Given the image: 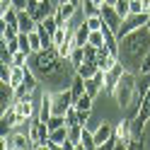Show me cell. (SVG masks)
<instances>
[{
  "instance_id": "6da1fadb",
  "label": "cell",
  "mask_w": 150,
  "mask_h": 150,
  "mask_svg": "<svg viewBox=\"0 0 150 150\" xmlns=\"http://www.w3.org/2000/svg\"><path fill=\"white\" fill-rule=\"evenodd\" d=\"M29 68L36 73V78L46 85H51V90H63V87H70L73 78L78 75L75 65L63 58L58 53L56 46L51 49H41L29 56Z\"/></svg>"
},
{
  "instance_id": "7a4b0ae2",
  "label": "cell",
  "mask_w": 150,
  "mask_h": 150,
  "mask_svg": "<svg viewBox=\"0 0 150 150\" xmlns=\"http://www.w3.org/2000/svg\"><path fill=\"white\" fill-rule=\"evenodd\" d=\"M150 51V32L148 27H140V29L126 34L124 39H119V61L124 63L126 70H136L140 68L143 58Z\"/></svg>"
},
{
  "instance_id": "3957f363",
  "label": "cell",
  "mask_w": 150,
  "mask_h": 150,
  "mask_svg": "<svg viewBox=\"0 0 150 150\" xmlns=\"http://www.w3.org/2000/svg\"><path fill=\"white\" fill-rule=\"evenodd\" d=\"M133 97H136V73L124 70V75L119 78V85H116V92H114V99H116V104L121 107V111H126L128 104L133 102Z\"/></svg>"
},
{
  "instance_id": "277c9868",
  "label": "cell",
  "mask_w": 150,
  "mask_h": 150,
  "mask_svg": "<svg viewBox=\"0 0 150 150\" xmlns=\"http://www.w3.org/2000/svg\"><path fill=\"white\" fill-rule=\"evenodd\" d=\"M148 20H150V12H138V15H128L126 20L121 22V27L116 29V36H119V39H124L126 34H131V32L140 29V27H145V24H148Z\"/></svg>"
},
{
  "instance_id": "5b68a950",
  "label": "cell",
  "mask_w": 150,
  "mask_h": 150,
  "mask_svg": "<svg viewBox=\"0 0 150 150\" xmlns=\"http://www.w3.org/2000/svg\"><path fill=\"white\" fill-rule=\"evenodd\" d=\"M29 136H32L34 148H46V140L51 138V128H49V124H46V121H41L39 116H36V119H32Z\"/></svg>"
},
{
  "instance_id": "8992f818",
  "label": "cell",
  "mask_w": 150,
  "mask_h": 150,
  "mask_svg": "<svg viewBox=\"0 0 150 150\" xmlns=\"http://www.w3.org/2000/svg\"><path fill=\"white\" fill-rule=\"evenodd\" d=\"M114 133H116V138H119V148L126 150V148L131 145V140H133V124H131V119L124 116V119L114 126Z\"/></svg>"
},
{
  "instance_id": "52a82bcc",
  "label": "cell",
  "mask_w": 150,
  "mask_h": 150,
  "mask_svg": "<svg viewBox=\"0 0 150 150\" xmlns=\"http://www.w3.org/2000/svg\"><path fill=\"white\" fill-rule=\"evenodd\" d=\"M15 109H17V116H20V124L32 121V116H34V97H32V92L17 97L15 99Z\"/></svg>"
},
{
  "instance_id": "ba28073f",
  "label": "cell",
  "mask_w": 150,
  "mask_h": 150,
  "mask_svg": "<svg viewBox=\"0 0 150 150\" xmlns=\"http://www.w3.org/2000/svg\"><path fill=\"white\" fill-rule=\"evenodd\" d=\"M3 148L5 150H27V148H34L32 143V136L29 133H15V136H3Z\"/></svg>"
},
{
  "instance_id": "9c48e42d",
  "label": "cell",
  "mask_w": 150,
  "mask_h": 150,
  "mask_svg": "<svg viewBox=\"0 0 150 150\" xmlns=\"http://www.w3.org/2000/svg\"><path fill=\"white\" fill-rule=\"evenodd\" d=\"M99 15H102V20H104V24L107 27H111V29H119V27H121V22H124V20H121V15L116 12V7L114 5H102V10H99Z\"/></svg>"
},
{
  "instance_id": "30bf717a",
  "label": "cell",
  "mask_w": 150,
  "mask_h": 150,
  "mask_svg": "<svg viewBox=\"0 0 150 150\" xmlns=\"http://www.w3.org/2000/svg\"><path fill=\"white\" fill-rule=\"evenodd\" d=\"M78 10L80 7L73 3H56V20H58V24H68Z\"/></svg>"
},
{
  "instance_id": "8fae6325",
  "label": "cell",
  "mask_w": 150,
  "mask_h": 150,
  "mask_svg": "<svg viewBox=\"0 0 150 150\" xmlns=\"http://www.w3.org/2000/svg\"><path fill=\"white\" fill-rule=\"evenodd\" d=\"M15 99H17L15 87L10 85V82H0V109L12 107V104H15Z\"/></svg>"
},
{
  "instance_id": "7c38bea8",
  "label": "cell",
  "mask_w": 150,
  "mask_h": 150,
  "mask_svg": "<svg viewBox=\"0 0 150 150\" xmlns=\"http://www.w3.org/2000/svg\"><path fill=\"white\" fill-rule=\"evenodd\" d=\"M111 136H114V124H109V121H102V124L95 128V140H97V148H102V145H104Z\"/></svg>"
},
{
  "instance_id": "4fadbf2b",
  "label": "cell",
  "mask_w": 150,
  "mask_h": 150,
  "mask_svg": "<svg viewBox=\"0 0 150 150\" xmlns=\"http://www.w3.org/2000/svg\"><path fill=\"white\" fill-rule=\"evenodd\" d=\"M0 124H3V136L7 133V128H12V126H17V124H20V116H17V109H15V104H12V107H7V109H3Z\"/></svg>"
},
{
  "instance_id": "5bb4252c",
  "label": "cell",
  "mask_w": 150,
  "mask_h": 150,
  "mask_svg": "<svg viewBox=\"0 0 150 150\" xmlns=\"http://www.w3.org/2000/svg\"><path fill=\"white\" fill-rule=\"evenodd\" d=\"M90 32H92V29L87 27V22L82 20V22L73 29V39H75V44H78V46H85V44H87V39H90Z\"/></svg>"
},
{
  "instance_id": "9a60e30c",
  "label": "cell",
  "mask_w": 150,
  "mask_h": 150,
  "mask_svg": "<svg viewBox=\"0 0 150 150\" xmlns=\"http://www.w3.org/2000/svg\"><path fill=\"white\" fill-rule=\"evenodd\" d=\"M34 29H36V20H34L27 10H20V32L29 34V32H34Z\"/></svg>"
},
{
  "instance_id": "2e32d148",
  "label": "cell",
  "mask_w": 150,
  "mask_h": 150,
  "mask_svg": "<svg viewBox=\"0 0 150 150\" xmlns=\"http://www.w3.org/2000/svg\"><path fill=\"white\" fill-rule=\"evenodd\" d=\"M99 70V65H97V61L95 58H85V61H82V65H80V68H78V75H82V78H92V75H95Z\"/></svg>"
},
{
  "instance_id": "e0dca14e",
  "label": "cell",
  "mask_w": 150,
  "mask_h": 150,
  "mask_svg": "<svg viewBox=\"0 0 150 150\" xmlns=\"http://www.w3.org/2000/svg\"><path fill=\"white\" fill-rule=\"evenodd\" d=\"M70 92H73V97L78 99L80 95H85V78L82 75H75L73 82H70Z\"/></svg>"
},
{
  "instance_id": "ac0fdd59",
  "label": "cell",
  "mask_w": 150,
  "mask_h": 150,
  "mask_svg": "<svg viewBox=\"0 0 150 150\" xmlns=\"http://www.w3.org/2000/svg\"><path fill=\"white\" fill-rule=\"evenodd\" d=\"M92 102H95V97H90V95H87V92H85V95H80L78 99H75V102H73V104H75V107H78L80 111H92Z\"/></svg>"
},
{
  "instance_id": "d6986e66",
  "label": "cell",
  "mask_w": 150,
  "mask_h": 150,
  "mask_svg": "<svg viewBox=\"0 0 150 150\" xmlns=\"http://www.w3.org/2000/svg\"><path fill=\"white\" fill-rule=\"evenodd\" d=\"M73 65H75V70L82 65V61H85V46H75L73 49V53H70V58H68Z\"/></svg>"
},
{
  "instance_id": "ffe728a7",
  "label": "cell",
  "mask_w": 150,
  "mask_h": 150,
  "mask_svg": "<svg viewBox=\"0 0 150 150\" xmlns=\"http://www.w3.org/2000/svg\"><path fill=\"white\" fill-rule=\"evenodd\" d=\"M75 46H78V44H75V39L70 36V39L65 41V44H61V46H56V49H58V53L63 56V58H70V53H73V49H75Z\"/></svg>"
},
{
  "instance_id": "44dd1931",
  "label": "cell",
  "mask_w": 150,
  "mask_h": 150,
  "mask_svg": "<svg viewBox=\"0 0 150 150\" xmlns=\"http://www.w3.org/2000/svg\"><path fill=\"white\" fill-rule=\"evenodd\" d=\"M29 46H32V53H36V51H41L44 49V44H41V36H39V32H29Z\"/></svg>"
},
{
  "instance_id": "7402d4cb",
  "label": "cell",
  "mask_w": 150,
  "mask_h": 150,
  "mask_svg": "<svg viewBox=\"0 0 150 150\" xmlns=\"http://www.w3.org/2000/svg\"><path fill=\"white\" fill-rule=\"evenodd\" d=\"M46 124H49V128H51V131H56V128L65 126L68 121H65V116H63V114H51V119L46 121Z\"/></svg>"
},
{
  "instance_id": "603a6c76",
  "label": "cell",
  "mask_w": 150,
  "mask_h": 150,
  "mask_svg": "<svg viewBox=\"0 0 150 150\" xmlns=\"http://www.w3.org/2000/svg\"><path fill=\"white\" fill-rule=\"evenodd\" d=\"M51 140H56V143H63V140H68V124L51 131Z\"/></svg>"
},
{
  "instance_id": "cb8c5ba5",
  "label": "cell",
  "mask_w": 150,
  "mask_h": 150,
  "mask_svg": "<svg viewBox=\"0 0 150 150\" xmlns=\"http://www.w3.org/2000/svg\"><path fill=\"white\" fill-rule=\"evenodd\" d=\"M85 22H87V27H90L92 32L104 27V20H102V15H90V17H85Z\"/></svg>"
},
{
  "instance_id": "d4e9b609",
  "label": "cell",
  "mask_w": 150,
  "mask_h": 150,
  "mask_svg": "<svg viewBox=\"0 0 150 150\" xmlns=\"http://www.w3.org/2000/svg\"><path fill=\"white\" fill-rule=\"evenodd\" d=\"M87 44H92V46H104V32H102V29L90 32V39H87Z\"/></svg>"
},
{
  "instance_id": "484cf974",
  "label": "cell",
  "mask_w": 150,
  "mask_h": 150,
  "mask_svg": "<svg viewBox=\"0 0 150 150\" xmlns=\"http://www.w3.org/2000/svg\"><path fill=\"white\" fill-rule=\"evenodd\" d=\"M114 7H116V12L121 15V20H126V17L131 15V3H128V0H119Z\"/></svg>"
},
{
  "instance_id": "4316f807",
  "label": "cell",
  "mask_w": 150,
  "mask_h": 150,
  "mask_svg": "<svg viewBox=\"0 0 150 150\" xmlns=\"http://www.w3.org/2000/svg\"><path fill=\"white\" fill-rule=\"evenodd\" d=\"M12 65H29V53H27V51L12 53Z\"/></svg>"
},
{
  "instance_id": "83f0119b",
  "label": "cell",
  "mask_w": 150,
  "mask_h": 150,
  "mask_svg": "<svg viewBox=\"0 0 150 150\" xmlns=\"http://www.w3.org/2000/svg\"><path fill=\"white\" fill-rule=\"evenodd\" d=\"M78 116H80V111L75 109V104H73L68 111H65V121H68V126H70V124H80V121H78ZM80 126H82V124H80Z\"/></svg>"
},
{
  "instance_id": "f1b7e54d",
  "label": "cell",
  "mask_w": 150,
  "mask_h": 150,
  "mask_svg": "<svg viewBox=\"0 0 150 150\" xmlns=\"http://www.w3.org/2000/svg\"><path fill=\"white\" fill-rule=\"evenodd\" d=\"M17 41H20V49H22V51H27V53L32 56V46H29V34L20 32V36H17Z\"/></svg>"
},
{
  "instance_id": "f546056e",
  "label": "cell",
  "mask_w": 150,
  "mask_h": 150,
  "mask_svg": "<svg viewBox=\"0 0 150 150\" xmlns=\"http://www.w3.org/2000/svg\"><path fill=\"white\" fill-rule=\"evenodd\" d=\"M128 3H131V15L148 12V10H145V5H143V0H128Z\"/></svg>"
},
{
  "instance_id": "4dcf8cb0",
  "label": "cell",
  "mask_w": 150,
  "mask_h": 150,
  "mask_svg": "<svg viewBox=\"0 0 150 150\" xmlns=\"http://www.w3.org/2000/svg\"><path fill=\"white\" fill-rule=\"evenodd\" d=\"M114 148H119V138H116V133L111 136V138L107 140L104 145H102V150H114Z\"/></svg>"
},
{
  "instance_id": "1f68e13d",
  "label": "cell",
  "mask_w": 150,
  "mask_h": 150,
  "mask_svg": "<svg viewBox=\"0 0 150 150\" xmlns=\"http://www.w3.org/2000/svg\"><path fill=\"white\" fill-rule=\"evenodd\" d=\"M138 73H150V51H148V56L143 58V63H140V68H138Z\"/></svg>"
},
{
  "instance_id": "d6a6232c",
  "label": "cell",
  "mask_w": 150,
  "mask_h": 150,
  "mask_svg": "<svg viewBox=\"0 0 150 150\" xmlns=\"http://www.w3.org/2000/svg\"><path fill=\"white\" fill-rule=\"evenodd\" d=\"M27 5H29V0H12L15 10H27Z\"/></svg>"
},
{
  "instance_id": "836d02e7",
  "label": "cell",
  "mask_w": 150,
  "mask_h": 150,
  "mask_svg": "<svg viewBox=\"0 0 150 150\" xmlns=\"http://www.w3.org/2000/svg\"><path fill=\"white\" fill-rule=\"evenodd\" d=\"M12 7V0H0V15H5Z\"/></svg>"
},
{
  "instance_id": "e575fe53",
  "label": "cell",
  "mask_w": 150,
  "mask_h": 150,
  "mask_svg": "<svg viewBox=\"0 0 150 150\" xmlns=\"http://www.w3.org/2000/svg\"><path fill=\"white\" fill-rule=\"evenodd\" d=\"M143 5H145V10L150 12V0H143Z\"/></svg>"
},
{
  "instance_id": "d590c367",
  "label": "cell",
  "mask_w": 150,
  "mask_h": 150,
  "mask_svg": "<svg viewBox=\"0 0 150 150\" xmlns=\"http://www.w3.org/2000/svg\"><path fill=\"white\" fill-rule=\"evenodd\" d=\"M119 3V0H107V5H116Z\"/></svg>"
},
{
  "instance_id": "8d00e7d4",
  "label": "cell",
  "mask_w": 150,
  "mask_h": 150,
  "mask_svg": "<svg viewBox=\"0 0 150 150\" xmlns=\"http://www.w3.org/2000/svg\"><path fill=\"white\" fill-rule=\"evenodd\" d=\"M145 27H148V32H150V20H148V24H145Z\"/></svg>"
}]
</instances>
